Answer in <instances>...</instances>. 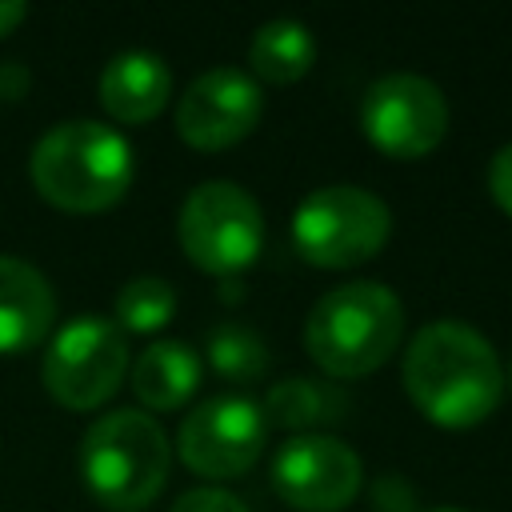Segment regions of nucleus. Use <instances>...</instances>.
<instances>
[{
    "instance_id": "nucleus-1",
    "label": "nucleus",
    "mask_w": 512,
    "mask_h": 512,
    "mask_svg": "<svg viewBox=\"0 0 512 512\" xmlns=\"http://www.w3.org/2000/svg\"><path fill=\"white\" fill-rule=\"evenodd\" d=\"M404 384L428 420L464 428L496 408L504 376L496 348L472 324L432 320L404 352Z\"/></svg>"
},
{
    "instance_id": "nucleus-2",
    "label": "nucleus",
    "mask_w": 512,
    "mask_h": 512,
    "mask_svg": "<svg viewBox=\"0 0 512 512\" xmlns=\"http://www.w3.org/2000/svg\"><path fill=\"white\" fill-rule=\"evenodd\" d=\"M32 184L72 212L108 208L132 184V144L100 120H64L36 140Z\"/></svg>"
},
{
    "instance_id": "nucleus-3",
    "label": "nucleus",
    "mask_w": 512,
    "mask_h": 512,
    "mask_svg": "<svg viewBox=\"0 0 512 512\" xmlns=\"http://www.w3.org/2000/svg\"><path fill=\"white\" fill-rule=\"evenodd\" d=\"M404 332L400 296L380 280H348L324 292L304 324L312 360L332 376H360L380 368Z\"/></svg>"
},
{
    "instance_id": "nucleus-4",
    "label": "nucleus",
    "mask_w": 512,
    "mask_h": 512,
    "mask_svg": "<svg viewBox=\"0 0 512 512\" xmlns=\"http://www.w3.org/2000/svg\"><path fill=\"white\" fill-rule=\"evenodd\" d=\"M172 464V444L164 428L136 412L116 408L96 416L80 440V472L100 504L112 512H136L156 500Z\"/></svg>"
},
{
    "instance_id": "nucleus-5",
    "label": "nucleus",
    "mask_w": 512,
    "mask_h": 512,
    "mask_svg": "<svg viewBox=\"0 0 512 512\" xmlns=\"http://www.w3.org/2000/svg\"><path fill=\"white\" fill-rule=\"evenodd\" d=\"M388 204L356 184H328L308 192L292 212V240L312 264H360L388 240Z\"/></svg>"
},
{
    "instance_id": "nucleus-6",
    "label": "nucleus",
    "mask_w": 512,
    "mask_h": 512,
    "mask_svg": "<svg viewBox=\"0 0 512 512\" xmlns=\"http://www.w3.org/2000/svg\"><path fill=\"white\" fill-rule=\"evenodd\" d=\"M180 244L208 272H240L264 248V216L248 188L204 180L180 204Z\"/></svg>"
},
{
    "instance_id": "nucleus-7",
    "label": "nucleus",
    "mask_w": 512,
    "mask_h": 512,
    "mask_svg": "<svg viewBox=\"0 0 512 512\" xmlns=\"http://www.w3.org/2000/svg\"><path fill=\"white\" fill-rule=\"evenodd\" d=\"M128 368V336L116 320L84 312L56 328L44 352V384L68 408L104 404Z\"/></svg>"
},
{
    "instance_id": "nucleus-8",
    "label": "nucleus",
    "mask_w": 512,
    "mask_h": 512,
    "mask_svg": "<svg viewBox=\"0 0 512 512\" xmlns=\"http://www.w3.org/2000/svg\"><path fill=\"white\" fill-rule=\"evenodd\" d=\"M268 440L264 408L240 392L208 396L180 424V456L200 476H236L256 464Z\"/></svg>"
},
{
    "instance_id": "nucleus-9",
    "label": "nucleus",
    "mask_w": 512,
    "mask_h": 512,
    "mask_svg": "<svg viewBox=\"0 0 512 512\" xmlns=\"http://www.w3.org/2000/svg\"><path fill=\"white\" fill-rule=\"evenodd\" d=\"M360 124L392 156H424L448 128L444 92L416 72H388L364 88Z\"/></svg>"
},
{
    "instance_id": "nucleus-10",
    "label": "nucleus",
    "mask_w": 512,
    "mask_h": 512,
    "mask_svg": "<svg viewBox=\"0 0 512 512\" xmlns=\"http://www.w3.org/2000/svg\"><path fill=\"white\" fill-rule=\"evenodd\" d=\"M272 488L292 508L336 512L360 492V456L336 436H288L272 456Z\"/></svg>"
},
{
    "instance_id": "nucleus-11",
    "label": "nucleus",
    "mask_w": 512,
    "mask_h": 512,
    "mask_svg": "<svg viewBox=\"0 0 512 512\" xmlns=\"http://www.w3.org/2000/svg\"><path fill=\"white\" fill-rule=\"evenodd\" d=\"M264 112L260 84L232 64H216L200 72L180 104H176V132L196 148H224L256 128Z\"/></svg>"
},
{
    "instance_id": "nucleus-12",
    "label": "nucleus",
    "mask_w": 512,
    "mask_h": 512,
    "mask_svg": "<svg viewBox=\"0 0 512 512\" xmlns=\"http://www.w3.org/2000/svg\"><path fill=\"white\" fill-rule=\"evenodd\" d=\"M56 316L52 284L20 256H0V352H24L44 340Z\"/></svg>"
},
{
    "instance_id": "nucleus-13",
    "label": "nucleus",
    "mask_w": 512,
    "mask_h": 512,
    "mask_svg": "<svg viewBox=\"0 0 512 512\" xmlns=\"http://www.w3.org/2000/svg\"><path fill=\"white\" fill-rule=\"evenodd\" d=\"M168 92H172V72L148 48H124L100 72V100L124 124H140L156 116Z\"/></svg>"
},
{
    "instance_id": "nucleus-14",
    "label": "nucleus",
    "mask_w": 512,
    "mask_h": 512,
    "mask_svg": "<svg viewBox=\"0 0 512 512\" xmlns=\"http://www.w3.org/2000/svg\"><path fill=\"white\" fill-rule=\"evenodd\" d=\"M204 360L188 340H156L132 364V388L148 408H176L200 388Z\"/></svg>"
},
{
    "instance_id": "nucleus-15",
    "label": "nucleus",
    "mask_w": 512,
    "mask_h": 512,
    "mask_svg": "<svg viewBox=\"0 0 512 512\" xmlns=\"http://www.w3.org/2000/svg\"><path fill=\"white\" fill-rule=\"evenodd\" d=\"M316 60V40L308 32V24L292 20V16H276V20H264L256 32H252V44H248V64L272 80V84H288V80H300Z\"/></svg>"
},
{
    "instance_id": "nucleus-16",
    "label": "nucleus",
    "mask_w": 512,
    "mask_h": 512,
    "mask_svg": "<svg viewBox=\"0 0 512 512\" xmlns=\"http://www.w3.org/2000/svg\"><path fill=\"white\" fill-rule=\"evenodd\" d=\"M348 408V396L332 380L316 376H288L280 380L268 400H264V420L280 428H312V424H332Z\"/></svg>"
},
{
    "instance_id": "nucleus-17",
    "label": "nucleus",
    "mask_w": 512,
    "mask_h": 512,
    "mask_svg": "<svg viewBox=\"0 0 512 512\" xmlns=\"http://www.w3.org/2000/svg\"><path fill=\"white\" fill-rule=\"evenodd\" d=\"M204 352H208V364L224 376V380H240V384H252L264 376V364H268V348L264 340L244 328V324H216L204 340Z\"/></svg>"
},
{
    "instance_id": "nucleus-18",
    "label": "nucleus",
    "mask_w": 512,
    "mask_h": 512,
    "mask_svg": "<svg viewBox=\"0 0 512 512\" xmlns=\"http://www.w3.org/2000/svg\"><path fill=\"white\" fill-rule=\"evenodd\" d=\"M176 312V288L164 276H132L116 292V320L132 332H156Z\"/></svg>"
},
{
    "instance_id": "nucleus-19",
    "label": "nucleus",
    "mask_w": 512,
    "mask_h": 512,
    "mask_svg": "<svg viewBox=\"0 0 512 512\" xmlns=\"http://www.w3.org/2000/svg\"><path fill=\"white\" fill-rule=\"evenodd\" d=\"M172 512H248L240 496L224 492V488H188L184 496H176Z\"/></svg>"
},
{
    "instance_id": "nucleus-20",
    "label": "nucleus",
    "mask_w": 512,
    "mask_h": 512,
    "mask_svg": "<svg viewBox=\"0 0 512 512\" xmlns=\"http://www.w3.org/2000/svg\"><path fill=\"white\" fill-rule=\"evenodd\" d=\"M488 192L512 216V144H504L488 164Z\"/></svg>"
},
{
    "instance_id": "nucleus-21",
    "label": "nucleus",
    "mask_w": 512,
    "mask_h": 512,
    "mask_svg": "<svg viewBox=\"0 0 512 512\" xmlns=\"http://www.w3.org/2000/svg\"><path fill=\"white\" fill-rule=\"evenodd\" d=\"M20 20H24V4L20 0H0V32L16 28Z\"/></svg>"
},
{
    "instance_id": "nucleus-22",
    "label": "nucleus",
    "mask_w": 512,
    "mask_h": 512,
    "mask_svg": "<svg viewBox=\"0 0 512 512\" xmlns=\"http://www.w3.org/2000/svg\"><path fill=\"white\" fill-rule=\"evenodd\" d=\"M428 512H468V508H452V504H444V508H428Z\"/></svg>"
}]
</instances>
